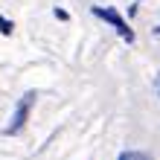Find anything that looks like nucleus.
<instances>
[{"label": "nucleus", "mask_w": 160, "mask_h": 160, "mask_svg": "<svg viewBox=\"0 0 160 160\" xmlns=\"http://www.w3.org/2000/svg\"><path fill=\"white\" fill-rule=\"evenodd\" d=\"M35 99H38V93H35V90H29V93H23V96H21V102H18L15 111H12V119H9V125L3 128V134H6V137H15V134H21V131H23L26 119H29L32 108H35Z\"/></svg>", "instance_id": "1"}, {"label": "nucleus", "mask_w": 160, "mask_h": 160, "mask_svg": "<svg viewBox=\"0 0 160 160\" xmlns=\"http://www.w3.org/2000/svg\"><path fill=\"white\" fill-rule=\"evenodd\" d=\"M93 15H96V18H102V21H108V23L119 32V38H122V41H128V44L134 41V32H131V26L119 18V12H117V9H102V6H93Z\"/></svg>", "instance_id": "2"}, {"label": "nucleus", "mask_w": 160, "mask_h": 160, "mask_svg": "<svg viewBox=\"0 0 160 160\" xmlns=\"http://www.w3.org/2000/svg\"><path fill=\"white\" fill-rule=\"evenodd\" d=\"M117 160H154L148 152H134V148H128V152H122Z\"/></svg>", "instance_id": "3"}, {"label": "nucleus", "mask_w": 160, "mask_h": 160, "mask_svg": "<svg viewBox=\"0 0 160 160\" xmlns=\"http://www.w3.org/2000/svg\"><path fill=\"white\" fill-rule=\"evenodd\" d=\"M12 29H15V26H12V21L0 15V32H3V35H12Z\"/></svg>", "instance_id": "4"}, {"label": "nucleus", "mask_w": 160, "mask_h": 160, "mask_svg": "<svg viewBox=\"0 0 160 160\" xmlns=\"http://www.w3.org/2000/svg\"><path fill=\"white\" fill-rule=\"evenodd\" d=\"M52 15L58 18V21H70V12H67V9H58V6H55V9H52Z\"/></svg>", "instance_id": "5"}, {"label": "nucleus", "mask_w": 160, "mask_h": 160, "mask_svg": "<svg viewBox=\"0 0 160 160\" xmlns=\"http://www.w3.org/2000/svg\"><path fill=\"white\" fill-rule=\"evenodd\" d=\"M154 35H160V26H157V29H154Z\"/></svg>", "instance_id": "6"}]
</instances>
